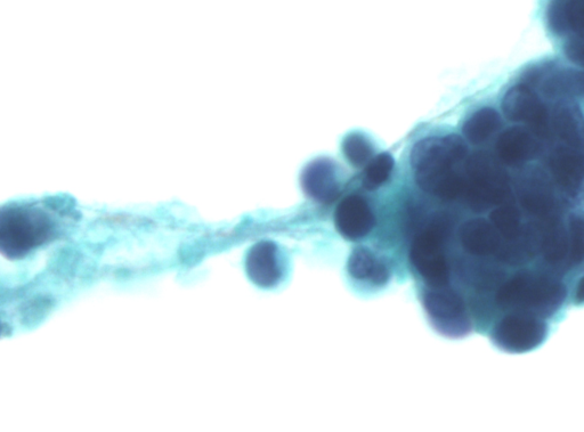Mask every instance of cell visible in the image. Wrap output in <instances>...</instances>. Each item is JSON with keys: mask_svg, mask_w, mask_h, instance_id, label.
<instances>
[{"mask_svg": "<svg viewBox=\"0 0 584 432\" xmlns=\"http://www.w3.org/2000/svg\"><path fill=\"white\" fill-rule=\"evenodd\" d=\"M551 125L566 146L584 151V119L577 104L569 101L559 103L554 110Z\"/></svg>", "mask_w": 584, "mask_h": 432, "instance_id": "8fae6325", "label": "cell"}, {"mask_svg": "<svg viewBox=\"0 0 584 432\" xmlns=\"http://www.w3.org/2000/svg\"><path fill=\"white\" fill-rule=\"evenodd\" d=\"M348 273L356 281L368 282L372 285H385L391 279V271L372 251L360 247L353 250L348 259Z\"/></svg>", "mask_w": 584, "mask_h": 432, "instance_id": "7c38bea8", "label": "cell"}, {"mask_svg": "<svg viewBox=\"0 0 584 432\" xmlns=\"http://www.w3.org/2000/svg\"><path fill=\"white\" fill-rule=\"evenodd\" d=\"M423 303L429 321L443 336L459 339L474 331L464 298L450 285L427 290Z\"/></svg>", "mask_w": 584, "mask_h": 432, "instance_id": "277c9868", "label": "cell"}, {"mask_svg": "<svg viewBox=\"0 0 584 432\" xmlns=\"http://www.w3.org/2000/svg\"><path fill=\"white\" fill-rule=\"evenodd\" d=\"M548 22L556 34L584 31V0H551Z\"/></svg>", "mask_w": 584, "mask_h": 432, "instance_id": "4fadbf2b", "label": "cell"}, {"mask_svg": "<svg viewBox=\"0 0 584 432\" xmlns=\"http://www.w3.org/2000/svg\"><path fill=\"white\" fill-rule=\"evenodd\" d=\"M335 225L345 239L358 241L370 234L376 225V217L367 200L359 195H351L339 203Z\"/></svg>", "mask_w": 584, "mask_h": 432, "instance_id": "ba28073f", "label": "cell"}, {"mask_svg": "<svg viewBox=\"0 0 584 432\" xmlns=\"http://www.w3.org/2000/svg\"><path fill=\"white\" fill-rule=\"evenodd\" d=\"M501 127L499 113L491 108L477 111L470 117L465 126L464 134L469 142L482 144L496 134Z\"/></svg>", "mask_w": 584, "mask_h": 432, "instance_id": "9a60e30c", "label": "cell"}, {"mask_svg": "<svg viewBox=\"0 0 584 432\" xmlns=\"http://www.w3.org/2000/svg\"><path fill=\"white\" fill-rule=\"evenodd\" d=\"M302 186L305 194L315 201H335L340 194L335 163L329 159H318L310 163L303 171Z\"/></svg>", "mask_w": 584, "mask_h": 432, "instance_id": "9c48e42d", "label": "cell"}, {"mask_svg": "<svg viewBox=\"0 0 584 432\" xmlns=\"http://www.w3.org/2000/svg\"><path fill=\"white\" fill-rule=\"evenodd\" d=\"M286 258L277 244L259 242L248 252L246 271L249 279L258 287L271 289L277 287L286 275Z\"/></svg>", "mask_w": 584, "mask_h": 432, "instance_id": "52a82bcc", "label": "cell"}, {"mask_svg": "<svg viewBox=\"0 0 584 432\" xmlns=\"http://www.w3.org/2000/svg\"><path fill=\"white\" fill-rule=\"evenodd\" d=\"M508 120L522 122L538 137L546 138L550 133L549 113L545 104L526 86H516L507 92L502 102Z\"/></svg>", "mask_w": 584, "mask_h": 432, "instance_id": "8992f818", "label": "cell"}, {"mask_svg": "<svg viewBox=\"0 0 584 432\" xmlns=\"http://www.w3.org/2000/svg\"><path fill=\"white\" fill-rule=\"evenodd\" d=\"M467 145L457 135L427 138L415 145L411 165L418 185L433 193L442 179L467 157Z\"/></svg>", "mask_w": 584, "mask_h": 432, "instance_id": "7a4b0ae2", "label": "cell"}, {"mask_svg": "<svg viewBox=\"0 0 584 432\" xmlns=\"http://www.w3.org/2000/svg\"><path fill=\"white\" fill-rule=\"evenodd\" d=\"M466 186L460 199L476 214H485L505 203L521 200L517 178H510L500 163L486 153H477L466 166Z\"/></svg>", "mask_w": 584, "mask_h": 432, "instance_id": "6da1fadb", "label": "cell"}, {"mask_svg": "<svg viewBox=\"0 0 584 432\" xmlns=\"http://www.w3.org/2000/svg\"><path fill=\"white\" fill-rule=\"evenodd\" d=\"M565 53L572 62L584 67V31L566 44Z\"/></svg>", "mask_w": 584, "mask_h": 432, "instance_id": "ac0fdd59", "label": "cell"}, {"mask_svg": "<svg viewBox=\"0 0 584 432\" xmlns=\"http://www.w3.org/2000/svg\"><path fill=\"white\" fill-rule=\"evenodd\" d=\"M343 151L348 161L355 167L368 163L373 154L371 143L361 134H351L345 138Z\"/></svg>", "mask_w": 584, "mask_h": 432, "instance_id": "e0dca14e", "label": "cell"}, {"mask_svg": "<svg viewBox=\"0 0 584 432\" xmlns=\"http://www.w3.org/2000/svg\"><path fill=\"white\" fill-rule=\"evenodd\" d=\"M450 228L446 220H438L412 244L411 263L431 288L449 287L451 282V267L444 251Z\"/></svg>", "mask_w": 584, "mask_h": 432, "instance_id": "3957f363", "label": "cell"}, {"mask_svg": "<svg viewBox=\"0 0 584 432\" xmlns=\"http://www.w3.org/2000/svg\"><path fill=\"white\" fill-rule=\"evenodd\" d=\"M394 163L393 157L388 153L379 154L369 161L363 176L365 189L376 190L383 186L392 175Z\"/></svg>", "mask_w": 584, "mask_h": 432, "instance_id": "2e32d148", "label": "cell"}, {"mask_svg": "<svg viewBox=\"0 0 584 432\" xmlns=\"http://www.w3.org/2000/svg\"><path fill=\"white\" fill-rule=\"evenodd\" d=\"M51 227L45 218L36 215L35 211L28 214L13 211L7 224L3 222L2 248L10 257L19 258L40 246L50 234Z\"/></svg>", "mask_w": 584, "mask_h": 432, "instance_id": "5b68a950", "label": "cell"}, {"mask_svg": "<svg viewBox=\"0 0 584 432\" xmlns=\"http://www.w3.org/2000/svg\"><path fill=\"white\" fill-rule=\"evenodd\" d=\"M542 91L550 99L584 97V71L562 70L553 73L543 81Z\"/></svg>", "mask_w": 584, "mask_h": 432, "instance_id": "5bb4252c", "label": "cell"}, {"mask_svg": "<svg viewBox=\"0 0 584 432\" xmlns=\"http://www.w3.org/2000/svg\"><path fill=\"white\" fill-rule=\"evenodd\" d=\"M540 145L530 132L521 127L506 130L497 142V154L509 167L525 165L538 157Z\"/></svg>", "mask_w": 584, "mask_h": 432, "instance_id": "30bf717a", "label": "cell"}]
</instances>
